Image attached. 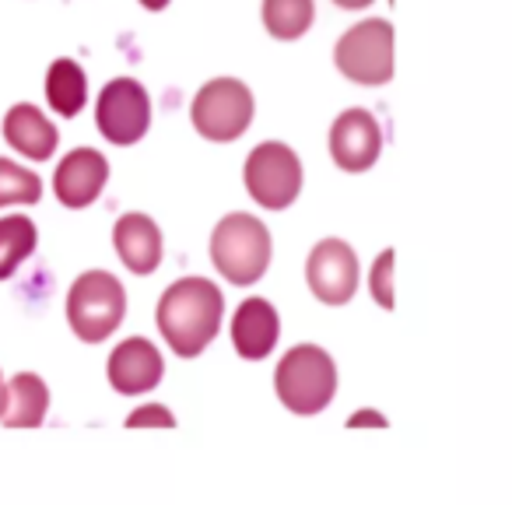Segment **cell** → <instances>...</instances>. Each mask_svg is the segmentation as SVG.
<instances>
[{"label":"cell","instance_id":"26","mask_svg":"<svg viewBox=\"0 0 512 505\" xmlns=\"http://www.w3.org/2000/svg\"><path fill=\"white\" fill-rule=\"evenodd\" d=\"M0 383H4V372H0Z\"/></svg>","mask_w":512,"mask_h":505},{"label":"cell","instance_id":"13","mask_svg":"<svg viewBox=\"0 0 512 505\" xmlns=\"http://www.w3.org/2000/svg\"><path fill=\"white\" fill-rule=\"evenodd\" d=\"M113 249L130 274L148 278V274H155L162 267V228L155 225L151 214H120V221L113 225Z\"/></svg>","mask_w":512,"mask_h":505},{"label":"cell","instance_id":"17","mask_svg":"<svg viewBox=\"0 0 512 505\" xmlns=\"http://www.w3.org/2000/svg\"><path fill=\"white\" fill-rule=\"evenodd\" d=\"M46 102L64 120H74L88 106V74L78 60L71 57L53 60L50 71H46Z\"/></svg>","mask_w":512,"mask_h":505},{"label":"cell","instance_id":"4","mask_svg":"<svg viewBox=\"0 0 512 505\" xmlns=\"http://www.w3.org/2000/svg\"><path fill=\"white\" fill-rule=\"evenodd\" d=\"M67 323L85 344H102L127 320V288L109 271H85L67 288Z\"/></svg>","mask_w":512,"mask_h":505},{"label":"cell","instance_id":"19","mask_svg":"<svg viewBox=\"0 0 512 505\" xmlns=\"http://www.w3.org/2000/svg\"><path fill=\"white\" fill-rule=\"evenodd\" d=\"M264 29L281 43L302 39L316 22V0H264Z\"/></svg>","mask_w":512,"mask_h":505},{"label":"cell","instance_id":"23","mask_svg":"<svg viewBox=\"0 0 512 505\" xmlns=\"http://www.w3.org/2000/svg\"><path fill=\"white\" fill-rule=\"evenodd\" d=\"M390 421H386V414L372 411V407H362V411H355L348 418V428H386Z\"/></svg>","mask_w":512,"mask_h":505},{"label":"cell","instance_id":"1","mask_svg":"<svg viewBox=\"0 0 512 505\" xmlns=\"http://www.w3.org/2000/svg\"><path fill=\"white\" fill-rule=\"evenodd\" d=\"M221 316H225V295L207 278H183L169 285L155 309L158 334L179 358L204 355L207 344L218 337Z\"/></svg>","mask_w":512,"mask_h":505},{"label":"cell","instance_id":"15","mask_svg":"<svg viewBox=\"0 0 512 505\" xmlns=\"http://www.w3.org/2000/svg\"><path fill=\"white\" fill-rule=\"evenodd\" d=\"M0 130H4V141H8L18 155L32 158V162H50V158L57 155V144H60L57 123L39 106H32V102L11 106L4 123H0Z\"/></svg>","mask_w":512,"mask_h":505},{"label":"cell","instance_id":"11","mask_svg":"<svg viewBox=\"0 0 512 505\" xmlns=\"http://www.w3.org/2000/svg\"><path fill=\"white\" fill-rule=\"evenodd\" d=\"M109 183V162L102 151L95 148H74L60 158L57 172H53V193L64 207L81 211L92 207L102 197Z\"/></svg>","mask_w":512,"mask_h":505},{"label":"cell","instance_id":"20","mask_svg":"<svg viewBox=\"0 0 512 505\" xmlns=\"http://www.w3.org/2000/svg\"><path fill=\"white\" fill-rule=\"evenodd\" d=\"M39 200H43V179L32 169H25V165L0 155V207H32Z\"/></svg>","mask_w":512,"mask_h":505},{"label":"cell","instance_id":"24","mask_svg":"<svg viewBox=\"0 0 512 505\" xmlns=\"http://www.w3.org/2000/svg\"><path fill=\"white\" fill-rule=\"evenodd\" d=\"M337 8H344V11H362V8H369L372 0H334Z\"/></svg>","mask_w":512,"mask_h":505},{"label":"cell","instance_id":"21","mask_svg":"<svg viewBox=\"0 0 512 505\" xmlns=\"http://www.w3.org/2000/svg\"><path fill=\"white\" fill-rule=\"evenodd\" d=\"M369 292L379 309H393V249H383L369 271Z\"/></svg>","mask_w":512,"mask_h":505},{"label":"cell","instance_id":"10","mask_svg":"<svg viewBox=\"0 0 512 505\" xmlns=\"http://www.w3.org/2000/svg\"><path fill=\"white\" fill-rule=\"evenodd\" d=\"M383 155V127L369 109H344L330 127V158L341 172H369Z\"/></svg>","mask_w":512,"mask_h":505},{"label":"cell","instance_id":"6","mask_svg":"<svg viewBox=\"0 0 512 505\" xmlns=\"http://www.w3.org/2000/svg\"><path fill=\"white\" fill-rule=\"evenodd\" d=\"M334 67L362 88H379L393 81V25L386 18H365L351 25L334 46Z\"/></svg>","mask_w":512,"mask_h":505},{"label":"cell","instance_id":"9","mask_svg":"<svg viewBox=\"0 0 512 505\" xmlns=\"http://www.w3.org/2000/svg\"><path fill=\"white\" fill-rule=\"evenodd\" d=\"M306 281L323 306H348L358 292V257L351 242L337 235L316 242L306 260Z\"/></svg>","mask_w":512,"mask_h":505},{"label":"cell","instance_id":"25","mask_svg":"<svg viewBox=\"0 0 512 505\" xmlns=\"http://www.w3.org/2000/svg\"><path fill=\"white\" fill-rule=\"evenodd\" d=\"M137 4H141L144 11H165L172 4V0H137Z\"/></svg>","mask_w":512,"mask_h":505},{"label":"cell","instance_id":"14","mask_svg":"<svg viewBox=\"0 0 512 505\" xmlns=\"http://www.w3.org/2000/svg\"><path fill=\"white\" fill-rule=\"evenodd\" d=\"M281 337V316L267 299L253 295L246 299L232 316V348L242 362H264L278 348Z\"/></svg>","mask_w":512,"mask_h":505},{"label":"cell","instance_id":"5","mask_svg":"<svg viewBox=\"0 0 512 505\" xmlns=\"http://www.w3.org/2000/svg\"><path fill=\"white\" fill-rule=\"evenodd\" d=\"M256 113V99L246 81L239 78H214L193 95L190 120L204 141L232 144L249 130Z\"/></svg>","mask_w":512,"mask_h":505},{"label":"cell","instance_id":"3","mask_svg":"<svg viewBox=\"0 0 512 505\" xmlns=\"http://www.w3.org/2000/svg\"><path fill=\"white\" fill-rule=\"evenodd\" d=\"M274 393L299 418L323 414L337 397V365L320 344H295L274 369Z\"/></svg>","mask_w":512,"mask_h":505},{"label":"cell","instance_id":"18","mask_svg":"<svg viewBox=\"0 0 512 505\" xmlns=\"http://www.w3.org/2000/svg\"><path fill=\"white\" fill-rule=\"evenodd\" d=\"M39 246V228L25 214H8L0 218V281H8L18 274V267L36 253Z\"/></svg>","mask_w":512,"mask_h":505},{"label":"cell","instance_id":"12","mask_svg":"<svg viewBox=\"0 0 512 505\" xmlns=\"http://www.w3.org/2000/svg\"><path fill=\"white\" fill-rule=\"evenodd\" d=\"M109 386H113L120 397H141L151 393L165 376L162 351L148 341V337H127L113 348L106 365Z\"/></svg>","mask_w":512,"mask_h":505},{"label":"cell","instance_id":"8","mask_svg":"<svg viewBox=\"0 0 512 505\" xmlns=\"http://www.w3.org/2000/svg\"><path fill=\"white\" fill-rule=\"evenodd\" d=\"M95 127L116 148H130L151 130L148 88L134 78H113L95 99Z\"/></svg>","mask_w":512,"mask_h":505},{"label":"cell","instance_id":"7","mask_svg":"<svg viewBox=\"0 0 512 505\" xmlns=\"http://www.w3.org/2000/svg\"><path fill=\"white\" fill-rule=\"evenodd\" d=\"M242 179H246L249 197L260 207L285 211L302 193V158L285 141H264L249 151Z\"/></svg>","mask_w":512,"mask_h":505},{"label":"cell","instance_id":"16","mask_svg":"<svg viewBox=\"0 0 512 505\" xmlns=\"http://www.w3.org/2000/svg\"><path fill=\"white\" fill-rule=\"evenodd\" d=\"M50 414V386L36 372H18L0 383V425L39 428Z\"/></svg>","mask_w":512,"mask_h":505},{"label":"cell","instance_id":"2","mask_svg":"<svg viewBox=\"0 0 512 505\" xmlns=\"http://www.w3.org/2000/svg\"><path fill=\"white\" fill-rule=\"evenodd\" d=\"M274 239L256 214L232 211L211 232V264L232 285H256L271 267Z\"/></svg>","mask_w":512,"mask_h":505},{"label":"cell","instance_id":"22","mask_svg":"<svg viewBox=\"0 0 512 505\" xmlns=\"http://www.w3.org/2000/svg\"><path fill=\"white\" fill-rule=\"evenodd\" d=\"M127 428H176V414L165 404H144L127 414Z\"/></svg>","mask_w":512,"mask_h":505}]
</instances>
